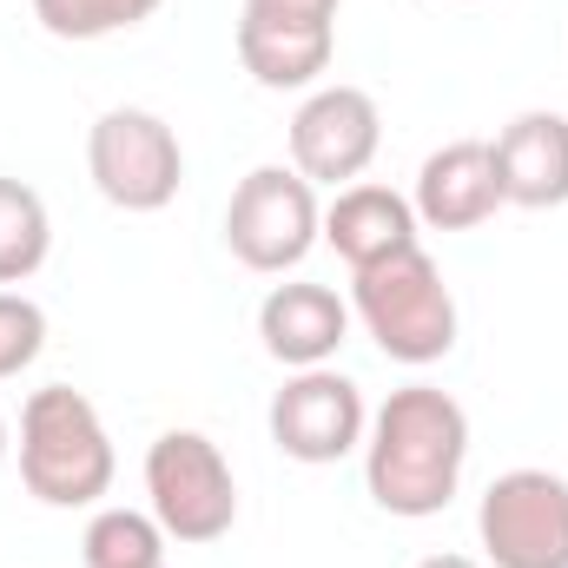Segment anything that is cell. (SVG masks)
Segmentation results:
<instances>
[{"label":"cell","instance_id":"obj_15","mask_svg":"<svg viewBox=\"0 0 568 568\" xmlns=\"http://www.w3.org/2000/svg\"><path fill=\"white\" fill-rule=\"evenodd\" d=\"M53 252V219L47 199L27 179H0V284H27Z\"/></svg>","mask_w":568,"mask_h":568},{"label":"cell","instance_id":"obj_3","mask_svg":"<svg viewBox=\"0 0 568 568\" xmlns=\"http://www.w3.org/2000/svg\"><path fill=\"white\" fill-rule=\"evenodd\" d=\"M351 317L390 364H410V371L443 364L456 351V291L443 284L424 245L351 272Z\"/></svg>","mask_w":568,"mask_h":568},{"label":"cell","instance_id":"obj_11","mask_svg":"<svg viewBox=\"0 0 568 568\" xmlns=\"http://www.w3.org/2000/svg\"><path fill=\"white\" fill-rule=\"evenodd\" d=\"M351 337V304L331 284H272L258 304V344L278 357L284 371H317L344 351Z\"/></svg>","mask_w":568,"mask_h":568},{"label":"cell","instance_id":"obj_1","mask_svg":"<svg viewBox=\"0 0 568 568\" xmlns=\"http://www.w3.org/2000/svg\"><path fill=\"white\" fill-rule=\"evenodd\" d=\"M364 489L384 516L429 523L456 503L463 489V463H469V417L449 390L436 384H404L390 390L371 429H364Z\"/></svg>","mask_w":568,"mask_h":568},{"label":"cell","instance_id":"obj_20","mask_svg":"<svg viewBox=\"0 0 568 568\" xmlns=\"http://www.w3.org/2000/svg\"><path fill=\"white\" fill-rule=\"evenodd\" d=\"M417 568H483V562H469V556H424Z\"/></svg>","mask_w":568,"mask_h":568},{"label":"cell","instance_id":"obj_10","mask_svg":"<svg viewBox=\"0 0 568 568\" xmlns=\"http://www.w3.org/2000/svg\"><path fill=\"white\" fill-rule=\"evenodd\" d=\"M417 225L424 232H476L503 212V179L489 140H449L417 165Z\"/></svg>","mask_w":568,"mask_h":568},{"label":"cell","instance_id":"obj_17","mask_svg":"<svg viewBox=\"0 0 568 568\" xmlns=\"http://www.w3.org/2000/svg\"><path fill=\"white\" fill-rule=\"evenodd\" d=\"M165 0H33V20L53 40H106V33H133L159 13Z\"/></svg>","mask_w":568,"mask_h":568},{"label":"cell","instance_id":"obj_2","mask_svg":"<svg viewBox=\"0 0 568 568\" xmlns=\"http://www.w3.org/2000/svg\"><path fill=\"white\" fill-rule=\"evenodd\" d=\"M113 436L87 390L47 384L20 404V483L47 509H93L113 489Z\"/></svg>","mask_w":568,"mask_h":568},{"label":"cell","instance_id":"obj_8","mask_svg":"<svg viewBox=\"0 0 568 568\" xmlns=\"http://www.w3.org/2000/svg\"><path fill=\"white\" fill-rule=\"evenodd\" d=\"M265 424H272V443H278L291 463L324 469V463H344V456L364 449L371 404H364V390L344 371L317 364V371H291L284 377V390L272 397Z\"/></svg>","mask_w":568,"mask_h":568},{"label":"cell","instance_id":"obj_21","mask_svg":"<svg viewBox=\"0 0 568 568\" xmlns=\"http://www.w3.org/2000/svg\"><path fill=\"white\" fill-rule=\"evenodd\" d=\"M0 463H7V417H0Z\"/></svg>","mask_w":568,"mask_h":568},{"label":"cell","instance_id":"obj_13","mask_svg":"<svg viewBox=\"0 0 568 568\" xmlns=\"http://www.w3.org/2000/svg\"><path fill=\"white\" fill-rule=\"evenodd\" d=\"M324 245H331L351 272H364V265H377V258H390V252L424 245V225H417V205H410L404 192L357 179V185H344V192L324 205Z\"/></svg>","mask_w":568,"mask_h":568},{"label":"cell","instance_id":"obj_12","mask_svg":"<svg viewBox=\"0 0 568 568\" xmlns=\"http://www.w3.org/2000/svg\"><path fill=\"white\" fill-rule=\"evenodd\" d=\"M489 152H496L503 205H523V212L568 205V120L562 113H516L489 140Z\"/></svg>","mask_w":568,"mask_h":568},{"label":"cell","instance_id":"obj_16","mask_svg":"<svg viewBox=\"0 0 568 568\" xmlns=\"http://www.w3.org/2000/svg\"><path fill=\"white\" fill-rule=\"evenodd\" d=\"M80 562L87 568H165V529L152 509H93L87 536H80Z\"/></svg>","mask_w":568,"mask_h":568},{"label":"cell","instance_id":"obj_18","mask_svg":"<svg viewBox=\"0 0 568 568\" xmlns=\"http://www.w3.org/2000/svg\"><path fill=\"white\" fill-rule=\"evenodd\" d=\"M47 351V311L27 291H0V384Z\"/></svg>","mask_w":568,"mask_h":568},{"label":"cell","instance_id":"obj_9","mask_svg":"<svg viewBox=\"0 0 568 568\" xmlns=\"http://www.w3.org/2000/svg\"><path fill=\"white\" fill-rule=\"evenodd\" d=\"M384 145V113L364 87L337 80V87H311L304 106L291 113V165L311 179V185H357L371 172Z\"/></svg>","mask_w":568,"mask_h":568},{"label":"cell","instance_id":"obj_14","mask_svg":"<svg viewBox=\"0 0 568 568\" xmlns=\"http://www.w3.org/2000/svg\"><path fill=\"white\" fill-rule=\"evenodd\" d=\"M239 67L265 87V93H311L331 73L337 53V27H278V20H245L239 13Z\"/></svg>","mask_w":568,"mask_h":568},{"label":"cell","instance_id":"obj_7","mask_svg":"<svg viewBox=\"0 0 568 568\" xmlns=\"http://www.w3.org/2000/svg\"><path fill=\"white\" fill-rule=\"evenodd\" d=\"M489 568H568V476L503 469L476 503Z\"/></svg>","mask_w":568,"mask_h":568},{"label":"cell","instance_id":"obj_19","mask_svg":"<svg viewBox=\"0 0 568 568\" xmlns=\"http://www.w3.org/2000/svg\"><path fill=\"white\" fill-rule=\"evenodd\" d=\"M344 0H245V20H278V27H337Z\"/></svg>","mask_w":568,"mask_h":568},{"label":"cell","instance_id":"obj_5","mask_svg":"<svg viewBox=\"0 0 568 568\" xmlns=\"http://www.w3.org/2000/svg\"><path fill=\"white\" fill-rule=\"evenodd\" d=\"M317 239H324V205H317V185L297 165H252L232 185L225 245H232V258L245 272L284 278V272H297L311 258Z\"/></svg>","mask_w":568,"mask_h":568},{"label":"cell","instance_id":"obj_4","mask_svg":"<svg viewBox=\"0 0 568 568\" xmlns=\"http://www.w3.org/2000/svg\"><path fill=\"white\" fill-rule=\"evenodd\" d=\"M145 509L159 516L165 542L205 549L219 536H232L239 523V476L225 463V449L205 429H165L145 449Z\"/></svg>","mask_w":568,"mask_h":568},{"label":"cell","instance_id":"obj_6","mask_svg":"<svg viewBox=\"0 0 568 568\" xmlns=\"http://www.w3.org/2000/svg\"><path fill=\"white\" fill-rule=\"evenodd\" d=\"M87 179L120 212H165L185 185V145L145 106H106L87 133Z\"/></svg>","mask_w":568,"mask_h":568}]
</instances>
